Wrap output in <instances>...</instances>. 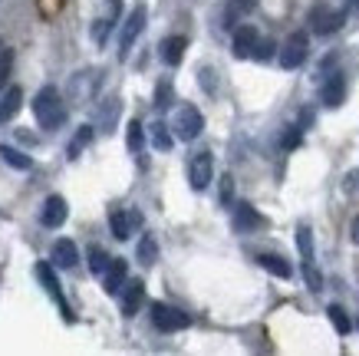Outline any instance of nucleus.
Here are the masks:
<instances>
[{
  "label": "nucleus",
  "mask_w": 359,
  "mask_h": 356,
  "mask_svg": "<svg viewBox=\"0 0 359 356\" xmlns=\"http://www.w3.org/2000/svg\"><path fill=\"white\" fill-rule=\"evenodd\" d=\"M0 53H4V46H0ZM4 63H7V56H0V66H4Z\"/></svg>",
  "instance_id": "obj_38"
},
{
  "label": "nucleus",
  "mask_w": 359,
  "mask_h": 356,
  "mask_svg": "<svg viewBox=\"0 0 359 356\" xmlns=\"http://www.w3.org/2000/svg\"><path fill=\"white\" fill-rule=\"evenodd\" d=\"M356 327H359V324H356Z\"/></svg>",
  "instance_id": "obj_39"
},
{
  "label": "nucleus",
  "mask_w": 359,
  "mask_h": 356,
  "mask_svg": "<svg viewBox=\"0 0 359 356\" xmlns=\"http://www.w3.org/2000/svg\"><path fill=\"white\" fill-rule=\"evenodd\" d=\"M99 119H102V126H106V132H112V126H116V119H119V99H109V106H102Z\"/></svg>",
  "instance_id": "obj_31"
},
{
  "label": "nucleus",
  "mask_w": 359,
  "mask_h": 356,
  "mask_svg": "<svg viewBox=\"0 0 359 356\" xmlns=\"http://www.w3.org/2000/svg\"><path fill=\"white\" fill-rule=\"evenodd\" d=\"M119 13H122V0H109L102 17H96V23H93V40H96V44H106L109 30L119 23Z\"/></svg>",
  "instance_id": "obj_10"
},
{
  "label": "nucleus",
  "mask_w": 359,
  "mask_h": 356,
  "mask_svg": "<svg viewBox=\"0 0 359 356\" xmlns=\"http://www.w3.org/2000/svg\"><path fill=\"white\" fill-rule=\"evenodd\" d=\"M145 20H149V11L145 7H135V11L129 13V20H126V27H122V37H119V60H126L132 50V44L139 40V33L145 30Z\"/></svg>",
  "instance_id": "obj_7"
},
{
  "label": "nucleus",
  "mask_w": 359,
  "mask_h": 356,
  "mask_svg": "<svg viewBox=\"0 0 359 356\" xmlns=\"http://www.w3.org/2000/svg\"><path fill=\"white\" fill-rule=\"evenodd\" d=\"M175 103V86L168 79H162L158 86H155V109H168Z\"/></svg>",
  "instance_id": "obj_29"
},
{
  "label": "nucleus",
  "mask_w": 359,
  "mask_h": 356,
  "mask_svg": "<svg viewBox=\"0 0 359 356\" xmlns=\"http://www.w3.org/2000/svg\"><path fill=\"white\" fill-rule=\"evenodd\" d=\"M109 225H112V235L119 237V241H129L132 237V228L142 225V215L139 211H109Z\"/></svg>",
  "instance_id": "obj_13"
},
{
  "label": "nucleus",
  "mask_w": 359,
  "mask_h": 356,
  "mask_svg": "<svg viewBox=\"0 0 359 356\" xmlns=\"http://www.w3.org/2000/svg\"><path fill=\"white\" fill-rule=\"evenodd\" d=\"M283 149L290 152V149H297V145H300V126H294V129L287 132V136H283V142H280Z\"/></svg>",
  "instance_id": "obj_35"
},
{
  "label": "nucleus",
  "mask_w": 359,
  "mask_h": 356,
  "mask_svg": "<svg viewBox=\"0 0 359 356\" xmlns=\"http://www.w3.org/2000/svg\"><path fill=\"white\" fill-rule=\"evenodd\" d=\"M273 50H277L273 40H257V46H254V60H271Z\"/></svg>",
  "instance_id": "obj_33"
},
{
  "label": "nucleus",
  "mask_w": 359,
  "mask_h": 356,
  "mask_svg": "<svg viewBox=\"0 0 359 356\" xmlns=\"http://www.w3.org/2000/svg\"><path fill=\"white\" fill-rule=\"evenodd\" d=\"M126 277H129V264L122 258H112V264L102 274V291L106 294H119L126 287Z\"/></svg>",
  "instance_id": "obj_14"
},
{
  "label": "nucleus",
  "mask_w": 359,
  "mask_h": 356,
  "mask_svg": "<svg viewBox=\"0 0 359 356\" xmlns=\"http://www.w3.org/2000/svg\"><path fill=\"white\" fill-rule=\"evenodd\" d=\"M327 313H330V320H333V330H337L339 336H346L349 330H353V320L346 317V310H343L339 303H333V307H330Z\"/></svg>",
  "instance_id": "obj_23"
},
{
  "label": "nucleus",
  "mask_w": 359,
  "mask_h": 356,
  "mask_svg": "<svg viewBox=\"0 0 359 356\" xmlns=\"http://www.w3.org/2000/svg\"><path fill=\"white\" fill-rule=\"evenodd\" d=\"M139 261H142V264H155V261H158V244H155L152 235H142V241H139Z\"/></svg>",
  "instance_id": "obj_28"
},
{
  "label": "nucleus",
  "mask_w": 359,
  "mask_h": 356,
  "mask_svg": "<svg viewBox=\"0 0 359 356\" xmlns=\"http://www.w3.org/2000/svg\"><path fill=\"white\" fill-rule=\"evenodd\" d=\"M36 281L43 284V287H46V294H50V297H53V301L60 303V307H63V317H66V320H73V310H69V303L63 301V291H60V281H56L53 268H50L46 261H40V264H36Z\"/></svg>",
  "instance_id": "obj_9"
},
{
  "label": "nucleus",
  "mask_w": 359,
  "mask_h": 356,
  "mask_svg": "<svg viewBox=\"0 0 359 356\" xmlns=\"http://www.w3.org/2000/svg\"><path fill=\"white\" fill-rule=\"evenodd\" d=\"M99 89V70H79L73 79H69V99L73 103H89Z\"/></svg>",
  "instance_id": "obj_8"
},
{
  "label": "nucleus",
  "mask_w": 359,
  "mask_h": 356,
  "mask_svg": "<svg viewBox=\"0 0 359 356\" xmlns=\"http://www.w3.org/2000/svg\"><path fill=\"white\" fill-rule=\"evenodd\" d=\"M185 50H188V40H185V37H165V40H162V60L168 66H178V63H182Z\"/></svg>",
  "instance_id": "obj_19"
},
{
  "label": "nucleus",
  "mask_w": 359,
  "mask_h": 356,
  "mask_svg": "<svg viewBox=\"0 0 359 356\" xmlns=\"http://www.w3.org/2000/svg\"><path fill=\"white\" fill-rule=\"evenodd\" d=\"M356 188H359V172L353 169V172L343 178V192H356Z\"/></svg>",
  "instance_id": "obj_36"
},
{
  "label": "nucleus",
  "mask_w": 359,
  "mask_h": 356,
  "mask_svg": "<svg viewBox=\"0 0 359 356\" xmlns=\"http://www.w3.org/2000/svg\"><path fill=\"white\" fill-rule=\"evenodd\" d=\"M306 23H310V30L320 33V37H330V33H337L343 23H346V13L337 11V7H330V4H316V7H310V17H306Z\"/></svg>",
  "instance_id": "obj_2"
},
{
  "label": "nucleus",
  "mask_w": 359,
  "mask_h": 356,
  "mask_svg": "<svg viewBox=\"0 0 359 356\" xmlns=\"http://www.w3.org/2000/svg\"><path fill=\"white\" fill-rule=\"evenodd\" d=\"M201 129H205V116H201L195 106H182V109H178V116H175V136H178V139L191 142V139H198V136H201Z\"/></svg>",
  "instance_id": "obj_5"
},
{
  "label": "nucleus",
  "mask_w": 359,
  "mask_h": 356,
  "mask_svg": "<svg viewBox=\"0 0 359 356\" xmlns=\"http://www.w3.org/2000/svg\"><path fill=\"white\" fill-rule=\"evenodd\" d=\"M109 264H112V258L99 248V244H93V248H89V270H93V274H106V268H109Z\"/></svg>",
  "instance_id": "obj_25"
},
{
  "label": "nucleus",
  "mask_w": 359,
  "mask_h": 356,
  "mask_svg": "<svg viewBox=\"0 0 359 356\" xmlns=\"http://www.w3.org/2000/svg\"><path fill=\"white\" fill-rule=\"evenodd\" d=\"M89 142H93V126H83V129L76 132V136H73V142H69V159H79V152L86 149Z\"/></svg>",
  "instance_id": "obj_27"
},
{
  "label": "nucleus",
  "mask_w": 359,
  "mask_h": 356,
  "mask_svg": "<svg viewBox=\"0 0 359 356\" xmlns=\"http://www.w3.org/2000/svg\"><path fill=\"white\" fill-rule=\"evenodd\" d=\"M66 215H69V208H66V198H60V195H50L43 202V211H40V221H43V228H50V231H56V228L66 221Z\"/></svg>",
  "instance_id": "obj_11"
},
{
  "label": "nucleus",
  "mask_w": 359,
  "mask_h": 356,
  "mask_svg": "<svg viewBox=\"0 0 359 356\" xmlns=\"http://www.w3.org/2000/svg\"><path fill=\"white\" fill-rule=\"evenodd\" d=\"M320 96H323V106L330 109H339L343 106V99H346V76L343 73H330L323 89H320Z\"/></svg>",
  "instance_id": "obj_12"
},
{
  "label": "nucleus",
  "mask_w": 359,
  "mask_h": 356,
  "mask_svg": "<svg viewBox=\"0 0 359 356\" xmlns=\"http://www.w3.org/2000/svg\"><path fill=\"white\" fill-rule=\"evenodd\" d=\"M20 106H23V89L11 86L7 89V96H4V103H0V119H13L17 112H20Z\"/></svg>",
  "instance_id": "obj_21"
},
{
  "label": "nucleus",
  "mask_w": 359,
  "mask_h": 356,
  "mask_svg": "<svg viewBox=\"0 0 359 356\" xmlns=\"http://www.w3.org/2000/svg\"><path fill=\"white\" fill-rule=\"evenodd\" d=\"M0 159L11 165V169H20V172H27V169L33 165L30 155H23L20 149H11V145H0Z\"/></svg>",
  "instance_id": "obj_22"
},
{
  "label": "nucleus",
  "mask_w": 359,
  "mask_h": 356,
  "mask_svg": "<svg viewBox=\"0 0 359 356\" xmlns=\"http://www.w3.org/2000/svg\"><path fill=\"white\" fill-rule=\"evenodd\" d=\"M152 324L162 330V334H175V330H185L191 327V317L185 310H178L172 303H152Z\"/></svg>",
  "instance_id": "obj_3"
},
{
  "label": "nucleus",
  "mask_w": 359,
  "mask_h": 356,
  "mask_svg": "<svg viewBox=\"0 0 359 356\" xmlns=\"http://www.w3.org/2000/svg\"><path fill=\"white\" fill-rule=\"evenodd\" d=\"M353 241L359 244V218H353Z\"/></svg>",
  "instance_id": "obj_37"
},
{
  "label": "nucleus",
  "mask_w": 359,
  "mask_h": 356,
  "mask_svg": "<svg viewBox=\"0 0 359 356\" xmlns=\"http://www.w3.org/2000/svg\"><path fill=\"white\" fill-rule=\"evenodd\" d=\"M257 40H261V33L254 30L250 23L238 27V30H234V56H238V60H248V56H254V46H257Z\"/></svg>",
  "instance_id": "obj_16"
},
{
  "label": "nucleus",
  "mask_w": 359,
  "mask_h": 356,
  "mask_svg": "<svg viewBox=\"0 0 359 356\" xmlns=\"http://www.w3.org/2000/svg\"><path fill=\"white\" fill-rule=\"evenodd\" d=\"M142 301H145V284L129 281L126 284V294H122V313H126V317H135V310L142 307Z\"/></svg>",
  "instance_id": "obj_18"
},
{
  "label": "nucleus",
  "mask_w": 359,
  "mask_h": 356,
  "mask_svg": "<svg viewBox=\"0 0 359 356\" xmlns=\"http://www.w3.org/2000/svg\"><path fill=\"white\" fill-rule=\"evenodd\" d=\"M306 53H310V40H306V33H290L287 37V44L280 46V66L283 70H297V66L306 60Z\"/></svg>",
  "instance_id": "obj_4"
},
{
  "label": "nucleus",
  "mask_w": 359,
  "mask_h": 356,
  "mask_svg": "<svg viewBox=\"0 0 359 356\" xmlns=\"http://www.w3.org/2000/svg\"><path fill=\"white\" fill-rule=\"evenodd\" d=\"M211 178H215V159H211V152H198L191 165H188V182H191L195 192H205Z\"/></svg>",
  "instance_id": "obj_6"
},
{
  "label": "nucleus",
  "mask_w": 359,
  "mask_h": 356,
  "mask_svg": "<svg viewBox=\"0 0 359 356\" xmlns=\"http://www.w3.org/2000/svg\"><path fill=\"white\" fill-rule=\"evenodd\" d=\"M304 274H306V284H310V291H320V287H323V277H320V270L313 268V261H304Z\"/></svg>",
  "instance_id": "obj_32"
},
{
  "label": "nucleus",
  "mask_w": 359,
  "mask_h": 356,
  "mask_svg": "<svg viewBox=\"0 0 359 356\" xmlns=\"http://www.w3.org/2000/svg\"><path fill=\"white\" fill-rule=\"evenodd\" d=\"M234 228L238 231H261V228H267V218L241 202V205H234Z\"/></svg>",
  "instance_id": "obj_15"
},
{
  "label": "nucleus",
  "mask_w": 359,
  "mask_h": 356,
  "mask_svg": "<svg viewBox=\"0 0 359 356\" xmlns=\"http://www.w3.org/2000/svg\"><path fill=\"white\" fill-rule=\"evenodd\" d=\"M231 198H234V178H231V175H221V202L231 205Z\"/></svg>",
  "instance_id": "obj_34"
},
{
  "label": "nucleus",
  "mask_w": 359,
  "mask_h": 356,
  "mask_svg": "<svg viewBox=\"0 0 359 356\" xmlns=\"http://www.w3.org/2000/svg\"><path fill=\"white\" fill-rule=\"evenodd\" d=\"M76 261H79L76 244H73L69 237H60V241L53 244V264L56 268H63V270H69V268H76Z\"/></svg>",
  "instance_id": "obj_17"
},
{
  "label": "nucleus",
  "mask_w": 359,
  "mask_h": 356,
  "mask_svg": "<svg viewBox=\"0 0 359 356\" xmlns=\"http://www.w3.org/2000/svg\"><path fill=\"white\" fill-rule=\"evenodd\" d=\"M126 142H129V152H135V155L142 152V145H145V129H142V122H139V119H132V122H129Z\"/></svg>",
  "instance_id": "obj_26"
},
{
  "label": "nucleus",
  "mask_w": 359,
  "mask_h": 356,
  "mask_svg": "<svg viewBox=\"0 0 359 356\" xmlns=\"http://www.w3.org/2000/svg\"><path fill=\"white\" fill-rule=\"evenodd\" d=\"M33 116L40 122V129H60L66 122V103L56 93V86H43L33 96Z\"/></svg>",
  "instance_id": "obj_1"
},
{
  "label": "nucleus",
  "mask_w": 359,
  "mask_h": 356,
  "mask_svg": "<svg viewBox=\"0 0 359 356\" xmlns=\"http://www.w3.org/2000/svg\"><path fill=\"white\" fill-rule=\"evenodd\" d=\"M149 132H152V145L158 152H168V149H172L175 139H172V132H168V126H165V122H155Z\"/></svg>",
  "instance_id": "obj_24"
},
{
  "label": "nucleus",
  "mask_w": 359,
  "mask_h": 356,
  "mask_svg": "<svg viewBox=\"0 0 359 356\" xmlns=\"http://www.w3.org/2000/svg\"><path fill=\"white\" fill-rule=\"evenodd\" d=\"M297 248H300L304 261H313V237H310V228L306 225L297 228Z\"/></svg>",
  "instance_id": "obj_30"
},
{
  "label": "nucleus",
  "mask_w": 359,
  "mask_h": 356,
  "mask_svg": "<svg viewBox=\"0 0 359 356\" xmlns=\"http://www.w3.org/2000/svg\"><path fill=\"white\" fill-rule=\"evenodd\" d=\"M257 264H261L267 274H273V277H280V281H287L290 274H294V268L287 264V261L280 258V254H257Z\"/></svg>",
  "instance_id": "obj_20"
}]
</instances>
